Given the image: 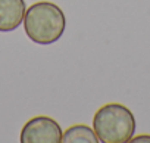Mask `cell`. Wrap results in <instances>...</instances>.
Wrapping results in <instances>:
<instances>
[{"label":"cell","mask_w":150,"mask_h":143,"mask_svg":"<svg viewBox=\"0 0 150 143\" xmlns=\"http://www.w3.org/2000/svg\"><path fill=\"white\" fill-rule=\"evenodd\" d=\"M66 27L63 11L52 2H37L31 5L24 16L27 37L37 44H52L57 41Z\"/></svg>","instance_id":"6da1fadb"},{"label":"cell","mask_w":150,"mask_h":143,"mask_svg":"<svg viewBox=\"0 0 150 143\" xmlns=\"http://www.w3.org/2000/svg\"><path fill=\"white\" fill-rule=\"evenodd\" d=\"M93 130L102 143H127L135 131L134 114L121 103H106L93 117Z\"/></svg>","instance_id":"7a4b0ae2"},{"label":"cell","mask_w":150,"mask_h":143,"mask_svg":"<svg viewBox=\"0 0 150 143\" xmlns=\"http://www.w3.org/2000/svg\"><path fill=\"white\" fill-rule=\"evenodd\" d=\"M62 128L50 117H34L28 120L22 130L19 140L22 143H59L62 142Z\"/></svg>","instance_id":"3957f363"},{"label":"cell","mask_w":150,"mask_h":143,"mask_svg":"<svg viewBox=\"0 0 150 143\" xmlns=\"http://www.w3.org/2000/svg\"><path fill=\"white\" fill-rule=\"evenodd\" d=\"M25 12V0H0V33L16 30L24 22Z\"/></svg>","instance_id":"277c9868"},{"label":"cell","mask_w":150,"mask_h":143,"mask_svg":"<svg viewBox=\"0 0 150 143\" xmlns=\"http://www.w3.org/2000/svg\"><path fill=\"white\" fill-rule=\"evenodd\" d=\"M63 143H96L99 142L96 131L84 124H77L69 127L63 136H62Z\"/></svg>","instance_id":"5b68a950"},{"label":"cell","mask_w":150,"mask_h":143,"mask_svg":"<svg viewBox=\"0 0 150 143\" xmlns=\"http://www.w3.org/2000/svg\"><path fill=\"white\" fill-rule=\"evenodd\" d=\"M131 142H150V134H141V136L132 137Z\"/></svg>","instance_id":"8992f818"}]
</instances>
